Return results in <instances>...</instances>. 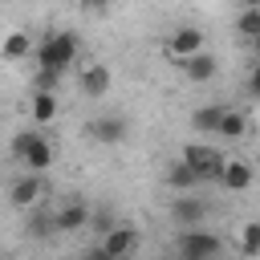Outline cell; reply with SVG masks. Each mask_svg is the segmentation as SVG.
I'll use <instances>...</instances> for the list:
<instances>
[{
  "instance_id": "obj_1",
  "label": "cell",
  "mask_w": 260,
  "mask_h": 260,
  "mask_svg": "<svg viewBox=\"0 0 260 260\" xmlns=\"http://www.w3.org/2000/svg\"><path fill=\"white\" fill-rule=\"evenodd\" d=\"M77 49H81L77 32H49V37H45V41L37 45L32 61H37V69H45V73H57V77H65V73H69V65L77 61Z\"/></svg>"
},
{
  "instance_id": "obj_2",
  "label": "cell",
  "mask_w": 260,
  "mask_h": 260,
  "mask_svg": "<svg viewBox=\"0 0 260 260\" xmlns=\"http://www.w3.org/2000/svg\"><path fill=\"white\" fill-rule=\"evenodd\" d=\"M12 158L24 167V171H49L53 167V146H49V138L41 134V130H20L16 138H12Z\"/></svg>"
},
{
  "instance_id": "obj_3",
  "label": "cell",
  "mask_w": 260,
  "mask_h": 260,
  "mask_svg": "<svg viewBox=\"0 0 260 260\" xmlns=\"http://www.w3.org/2000/svg\"><path fill=\"white\" fill-rule=\"evenodd\" d=\"M175 248H179V260H219L223 240L215 232H203V228H183Z\"/></svg>"
},
{
  "instance_id": "obj_4",
  "label": "cell",
  "mask_w": 260,
  "mask_h": 260,
  "mask_svg": "<svg viewBox=\"0 0 260 260\" xmlns=\"http://www.w3.org/2000/svg\"><path fill=\"white\" fill-rule=\"evenodd\" d=\"M179 158H183V162H191V167L199 171V179H219V175H223V167H228V158H223L211 142H187Z\"/></svg>"
},
{
  "instance_id": "obj_5",
  "label": "cell",
  "mask_w": 260,
  "mask_h": 260,
  "mask_svg": "<svg viewBox=\"0 0 260 260\" xmlns=\"http://www.w3.org/2000/svg\"><path fill=\"white\" fill-rule=\"evenodd\" d=\"M85 134L98 142V146H118L126 134H130V122L122 114H102V118H89L85 122Z\"/></svg>"
},
{
  "instance_id": "obj_6",
  "label": "cell",
  "mask_w": 260,
  "mask_h": 260,
  "mask_svg": "<svg viewBox=\"0 0 260 260\" xmlns=\"http://www.w3.org/2000/svg\"><path fill=\"white\" fill-rule=\"evenodd\" d=\"M171 219H175L179 228H199V223L207 219V203H203L199 195H191V191H179L175 203H171Z\"/></svg>"
},
{
  "instance_id": "obj_7",
  "label": "cell",
  "mask_w": 260,
  "mask_h": 260,
  "mask_svg": "<svg viewBox=\"0 0 260 260\" xmlns=\"http://www.w3.org/2000/svg\"><path fill=\"white\" fill-rule=\"evenodd\" d=\"M102 248H106L114 260L134 256V252H138V228H134V223H118L114 232H106V236H102Z\"/></svg>"
},
{
  "instance_id": "obj_8",
  "label": "cell",
  "mask_w": 260,
  "mask_h": 260,
  "mask_svg": "<svg viewBox=\"0 0 260 260\" xmlns=\"http://www.w3.org/2000/svg\"><path fill=\"white\" fill-rule=\"evenodd\" d=\"M167 49H171V57H175V61L195 57V53H203V32H199L195 24H179V28L167 37Z\"/></svg>"
},
{
  "instance_id": "obj_9",
  "label": "cell",
  "mask_w": 260,
  "mask_h": 260,
  "mask_svg": "<svg viewBox=\"0 0 260 260\" xmlns=\"http://www.w3.org/2000/svg\"><path fill=\"white\" fill-rule=\"evenodd\" d=\"M45 195V183H41V175L37 171H24L20 179H12V187H8V199H12V207H32L37 199Z\"/></svg>"
},
{
  "instance_id": "obj_10",
  "label": "cell",
  "mask_w": 260,
  "mask_h": 260,
  "mask_svg": "<svg viewBox=\"0 0 260 260\" xmlns=\"http://www.w3.org/2000/svg\"><path fill=\"white\" fill-rule=\"evenodd\" d=\"M110 81H114V77H110V65L93 61V65L81 69V81H77V85H81L85 98H106V93H110Z\"/></svg>"
},
{
  "instance_id": "obj_11",
  "label": "cell",
  "mask_w": 260,
  "mask_h": 260,
  "mask_svg": "<svg viewBox=\"0 0 260 260\" xmlns=\"http://www.w3.org/2000/svg\"><path fill=\"white\" fill-rule=\"evenodd\" d=\"M179 69H183V77H187V81H211V77L219 73V61L203 49V53H195V57H183V61H179Z\"/></svg>"
},
{
  "instance_id": "obj_12",
  "label": "cell",
  "mask_w": 260,
  "mask_h": 260,
  "mask_svg": "<svg viewBox=\"0 0 260 260\" xmlns=\"http://www.w3.org/2000/svg\"><path fill=\"white\" fill-rule=\"evenodd\" d=\"M203 179H199V171L191 167V162H183V158H175L171 167H167V187L171 191H195Z\"/></svg>"
},
{
  "instance_id": "obj_13",
  "label": "cell",
  "mask_w": 260,
  "mask_h": 260,
  "mask_svg": "<svg viewBox=\"0 0 260 260\" xmlns=\"http://www.w3.org/2000/svg\"><path fill=\"white\" fill-rule=\"evenodd\" d=\"M89 219H93V211L73 199V203H65L57 211V232H81V228H89Z\"/></svg>"
},
{
  "instance_id": "obj_14",
  "label": "cell",
  "mask_w": 260,
  "mask_h": 260,
  "mask_svg": "<svg viewBox=\"0 0 260 260\" xmlns=\"http://www.w3.org/2000/svg\"><path fill=\"white\" fill-rule=\"evenodd\" d=\"M252 167L244 162V158H228V167H223V175H219V183L228 187V191H248L252 187Z\"/></svg>"
},
{
  "instance_id": "obj_15",
  "label": "cell",
  "mask_w": 260,
  "mask_h": 260,
  "mask_svg": "<svg viewBox=\"0 0 260 260\" xmlns=\"http://www.w3.org/2000/svg\"><path fill=\"white\" fill-rule=\"evenodd\" d=\"M57 118V98L53 89H32V126H49Z\"/></svg>"
},
{
  "instance_id": "obj_16",
  "label": "cell",
  "mask_w": 260,
  "mask_h": 260,
  "mask_svg": "<svg viewBox=\"0 0 260 260\" xmlns=\"http://www.w3.org/2000/svg\"><path fill=\"white\" fill-rule=\"evenodd\" d=\"M223 114H228V106H199V110L191 114V126H195V130H203V134H219Z\"/></svg>"
},
{
  "instance_id": "obj_17",
  "label": "cell",
  "mask_w": 260,
  "mask_h": 260,
  "mask_svg": "<svg viewBox=\"0 0 260 260\" xmlns=\"http://www.w3.org/2000/svg\"><path fill=\"white\" fill-rule=\"evenodd\" d=\"M37 49H32V32H8V41H4V61H24V57H32Z\"/></svg>"
},
{
  "instance_id": "obj_18",
  "label": "cell",
  "mask_w": 260,
  "mask_h": 260,
  "mask_svg": "<svg viewBox=\"0 0 260 260\" xmlns=\"http://www.w3.org/2000/svg\"><path fill=\"white\" fill-rule=\"evenodd\" d=\"M244 134H248V118H244L240 110H228V114H223V122H219V134H215V138L236 142V138H244Z\"/></svg>"
},
{
  "instance_id": "obj_19",
  "label": "cell",
  "mask_w": 260,
  "mask_h": 260,
  "mask_svg": "<svg viewBox=\"0 0 260 260\" xmlns=\"http://www.w3.org/2000/svg\"><path fill=\"white\" fill-rule=\"evenodd\" d=\"M240 252L244 256H260V219H248L240 228Z\"/></svg>"
},
{
  "instance_id": "obj_20",
  "label": "cell",
  "mask_w": 260,
  "mask_h": 260,
  "mask_svg": "<svg viewBox=\"0 0 260 260\" xmlns=\"http://www.w3.org/2000/svg\"><path fill=\"white\" fill-rule=\"evenodd\" d=\"M53 232H57V215H28V223H24V236H32V240H45Z\"/></svg>"
},
{
  "instance_id": "obj_21",
  "label": "cell",
  "mask_w": 260,
  "mask_h": 260,
  "mask_svg": "<svg viewBox=\"0 0 260 260\" xmlns=\"http://www.w3.org/2000/svg\"><path fill=\"white\" fill-rule=\"evenodd\" d=\"M236 32H240L244 41L260 37V8H244V12L236 16Z\"/></svg>"
},
{
  "instance_id": "obj_22",
  "label": "cell",
  "mask_w": 260,
  "mask_h": 260,
  "mask_svg": "<svg viewBox=\"0 0 260 260\" xmlns=\"http://www.w3.org/2000/svg\"><path fill=\"white\" fill-rule=\"evenodd\" d=\"M89 228H93V232H98V240H102L106 232H114V228H118V219L110 215V207H102V211H93V219H89Z\"/></svg>"
},
{
  "instance_id": "obj_23",
  "label": "cell",
  "mask_w": 260,
  "mask_h": 260,
  "mask_svg": "<svg viewBox=\"0 0 260 260\" xmlns=\"http://www.w3.org/2000/svg\"><path fill=\"white\" fill-rule=\"evenodd\" d=\"M57 73H45V69H37V89H57Z\"/></svg>"
},
{
  "instance_id": "obj_24",
  "label": "cell",
  "mask_w": 260,
  "mask_h": 260,
  "mask_svg": "<svg viewBox=\"0 0 260 260\" xmlns=\"http://www.w3.org/2000/svg\"><path fill=\"white\" fill-rule=\"evenodd\" d=\"M248 93L260 102V61H256V65H252V73H248Z\"/></svg>"
},
{
  "instance_id": "obj_25",
  "label": "cell",
  "mask_w": 260,
  "mask_h": 260,
  "mask_svg": "<svg viewBox=\"0 0 260 260\" xmlns=\"http://www.w3.org/2000/svg\"><path fill=\"white\" fill-rule=\"evenodd\" d=\"M114 0H81V12H106Z\"/></svg>"
},
{
  "instance_id": "obj_26",
  "label": "cell",
  "mask_w": 260,
  "mask_h": 260,
  "mask_svg": "<svg viewBox=\"0 0 260 260\" xmlns=\"http://www.w3.org/2000/svg\"><path fill=\"white\" fill-rule=\"evenodd\" d=\"M85 260H114V256H110V252L102 248V240H98V244H93V248L85 252Z\"/></svg>"
},
{
  "instance_id": "obj_27",
  "label": "cell",
  "mask_w": 260,
  "mask_h": 260,
  "mask_svg": "<svg viewBox=\"0 0 260 260\" xmlns=\"http://www.w3.org/2000/svg\"><path fill=\"white\" fill-rule=\"evenodd\" d=\"M248 45H252V53H256V61H260V37H252Z\"/></svg>"
},
{
  "instance_id": "obj_28",
  "label": "cell",
  "mask_w": 260,
  "mask_h": 260,
  "mask_svg": "<svg viewBox=\"0 0 260 260\" xmlns=\"http://www.w3.org/2000/svg\"><path fill=\"white\" fill-rule=\"evenodd\" d=\"M240 8H260V0H240Z\"/></svg>"
}]
</instances>
